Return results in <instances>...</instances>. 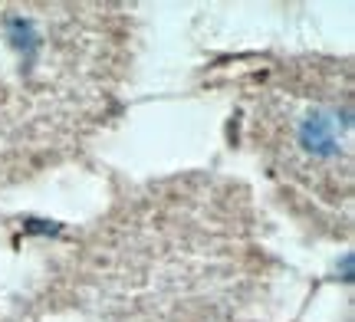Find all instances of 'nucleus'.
<instances>
[{
    "label": "nucleus",
    "instance_id": "1",
    "mask_svg": "<svg viewBox=\"0 0 355 322\" xmlns=\"http://www.w3.org/2000/svg\"><path fill=\"white\" fill-rule=\"evenodd\" d=\"M300 142L313 152V155H332L336 145H339V125H336V116H326V112H316L303 122L300 129Z\"/></svg>",
    "mask_w": 355,
    "mask_h": 322
}]
</instances>
